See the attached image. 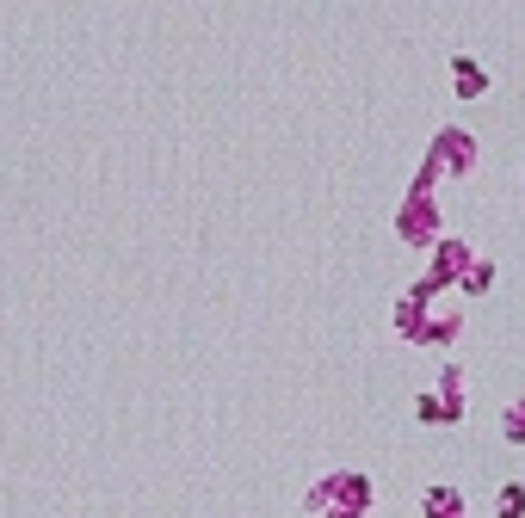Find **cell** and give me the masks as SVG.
Instances as JSON below:
<instances>
[{
    "label": "cell",
    "mask_w": 525,
    "mask_h": 518,
    "mask_svg": "<svg viewBox=\"0 0 525 518\" xmlns=\"http://www.w3.org/2000/svg\"><path fill=\"white\" fill-rule=\"evenodd\" d=\"M470 259H476V253H470L458 235H445V241H433V272L420 278V284H427V290H458V278H464Z\"/></svg>",
    "instance_id": "obj_1"
},
{
    "label": "cell",
    "mask_w": 525,
    "mask_h": 518,
    "mask_svg": "<svg viewBox=\"0 0 525 518\" xmlns=\"http://www.w3.org/2000/svg\"><path fill=\"white\" fill-rule=\"evenodd\" d=\"M488 284H495V266H488V259H470L464 278H458V290H464V296H482Z\"/></svg>",
    "instance_id": "obj_5"
},
{
    "label": "cell",
    "mask_w": 525,
    "mask_h": 518,
    "mask_svg": "<svg viewBox=\"0 0 525 518\" xmlns=\"http://www.w3.org/2000/svg\"><path fill=\"white\" fill-rule=\"evenodd\" d=\"M501 518H525V488H507L501 494Z\"/></svg>",
    "instance_id": "obj_8"
},
{
    "label": "cell",
    "mask_w": 525,
    "mask_h": 518,
    "mask_svg": "<svg viewBox=\"0 0 525 518\" xmlns=\"http://www.w3.org/2000/svg\"><path fill=\"white\" fill-rule=\"evenodd\" d=\"M439 161H451V167H470V136L464 130H439Z\"/></svg>",
    "instance_id": "obj_4"
},
{
    "label": "cell",
    "mask_w": 525,
    "mask_h": 518,
    "mask_svg": "<svg viewBox=\"0 0 525 518\" xmlns=\"http://www.w3.org/2000/svg\"><path fill=\"white\" fill-rule=\"evenodd\" d=\"M420 512H427V518H464V494L458 488H433Z\"/></svg>",
    "instance_id": "obj_3"
},
{
    "label": "cell",
    "mask_w": 525,
    "mask_h": 518,
    "mask_svg": "<svg viewBox=\"0 0 525 518\" xmlns=\"http://www.w3.org/2000/svg\"><path fill=\"white\" fill-rule=\"evenodd\" d=\"M451 81H458V99H482V87H488V74L470 62V56H451Z\"/></svg>",
    "instance_id": "obj_2"
},
{
    "label": "cell",
    "mask_w": 525,
    "mask_h": 518,
    "mask_svg": "<svg viewBox=\"0 0 525 518\" xmlns=\"http://www.w3.org/2000/svg\"><path fill=\"white\" fill-rule=\"evenodd\" d=\"M414 414L427 420V426H439V420H445V401H439V395H420V401H414Z\"/></svg>",
    "instance_id": "obj_7"
},
{
    "label": "cell",
    "mask_w": 525,
    "mask_h": 518,
    "mask_svg": "<svg viewBox=\"0 0 525 518\" xmlns=\"http://www.w3.org/2000/svg\"><path fill=\"white\" fill-rule=\"evenodd\" d=\"M507 444H525V395L507 407Z\"/></svg>",
    "instance_id": "obj_6"
}]
</instances>
